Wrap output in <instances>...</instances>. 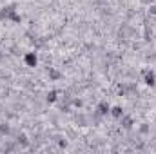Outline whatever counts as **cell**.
<instances>
[{"mask_svg":"<svg viewBox=\"0 0 156 154\" xmlns=\"http://www.w3.org/2000/svg\"><path fill=\"white\" fill-rule=\"evenodd\" d=\"M109 113L115 116V118H122V116H123V111H122V107H118V105L111 107V111H109Z\"/></svg>","mask_w":156,"mask_h":154,"instance_id":"cell-3","label":"cell"},{"mask_svg":"<svg viewBox=\"0 0 156 154\" xmlns=\"http://www.w3.org/2000/svg\"><path fill=\"white\" fill-rule=\"evenodd\" d=\"M24 64H26L27 67H37V65H38V54H37L35 51L26 53V54H24Z\"/></svg>","mask_w":156,"mask_h":154,"instance_id":"cell-1","label":"cell"},{"mask_svg":"<svg viewBox=\"0 0 156 154\" xmlns=\"http://www.w3.org/2000/svg\"><path fill=\"white\" fill-rule=\"evenodd\" d=\"M144 82H145V85L154 87V85H156V75L153 73V71H147V73L144 75Z\"/></svg>","mask_w":156,"mask_h":154,"instance_id":"cell-2","label":"cell"},{"mask_svg":"<svg viewBox=\"0 0 156 154\" xmlns=\"http://www.w3.org/2000/svg\"><path fill=\"white\" fill-rule=\"evenodd\" d=\"M98 111H100V114H107L111 111V105L109 103H100L98 105Z\"/></svg>","mask_w":156,"mask_h":154,"instance_id":"cell-4","label":"cell"},{"mask_svg":"<svg viewBox=\"0 0 156 154\" xmlns=\"http://www.w3.org/2000/svg\"><path fill=\"white\" fill-rule=\"evenodd\" d=\"M56 98H58V93H56V91H49V93H47V102H49V103L56 102Z\"/></svg>","mask_w":156,"mask_h":154,"instance_id":"cell-5","label":"cell"}]
</instances>
